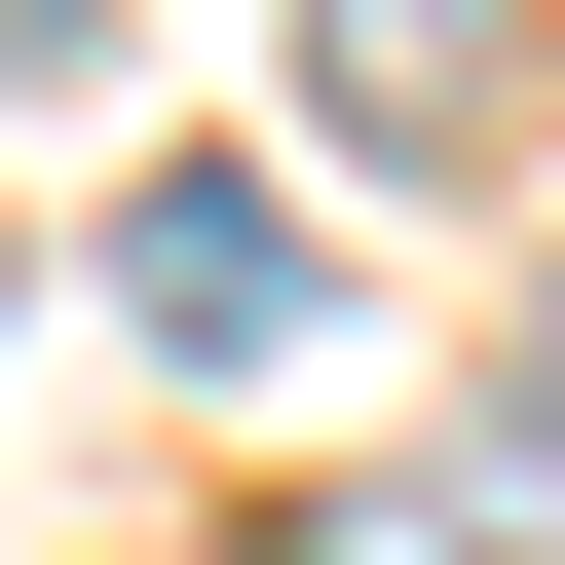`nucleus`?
<instances>
[{
    "label": "nucleus",
    "mask_w": 565,
    "mask_h": 565,
    "mask_svg": "<svg viewBox=\"0 0 565 565\" xmlns=\"http://www.w3.org/2000/svg\"><path fill=\"white\" fill-rule=\"evenodd\" d=\"M114 302H151L189 377H264V340H302V226H264V189H151V226H114Z\"/></svg>",
    "instance_id": "f257e3e1"
},
{
    "label": "nucleus",
    "mask_w": 565,
    "mask_h": 565,
    "mask_svg": "<svg viewBox=\"0 0 565 565\" xmlns=\"http://www.w3.org/2000/svg\"><path fill=\"white\" fill-rule=\"evenodd\" d=\"M302 76H340L377 151H452V76H490V0H302Z\"/></svg>",
    "instance_id": "f03ea898"
}]
</instances>
